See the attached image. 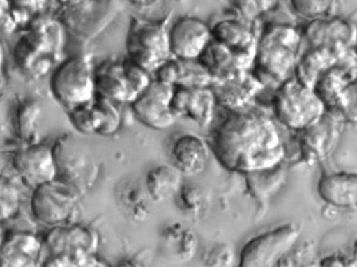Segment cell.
<instances>
[{"instance_id": "18", "label": "cell", "mask_w": 357, "mask_h": 267, "mask_svg": "<svg viewBox=\"0 0 357 267\" xmlns=\"http://www.w3.org/2000/svg\"><path fill=\"white\" fill-rule=\"evenodd\" d=\"M217 105V99L212 88L176 86L172 100V108L178 117H186L202 129L212 125Z\"/></svg>"}, {"instance_id": "25", "label": "cell", "mask_w": 357, "mask_h": 267, "mask_svg": "<svg viewBox=\"0 0 357 267\" xmlns=\"http://www.w3.org/2000/svg\"><path fill=\"white\" fill-rule=\"evenodd\" d=\"M212 27L213 39L229 47L235 53L255 56L259 36L252 27L241 19L225 18L215 22Z\"/></svg>"}, {"instance_id": "6", "label": "cell", "mask_w": 357, "mask_h": 267, "mask_svg": "<svg viewBox=\"0 0 357 267\" xmlns=\"http://www.w3.org/2000/svg\"><path fill=\"white\" fill-rule=\"evenodd\" d=\"M49 21H33L15 47V61L24 75L34 78L45 77L53 68L60 38Z\"/></svg>"}, {"instance_id": "34", "label": "cell", "mask_w": 357, "mask_h": 267, "mask_svg": "<svg viewBox=\"0 0 357 267\" xmlns=\"http://www.w3.org/2000/svg\"><path fill=\"white\" fill-rule=\"evenodd\" d=\"M121 204L123 207L130 212V216L134 220H145L148 215L147 205L144 201V195L140 186L137 184H132L128 188V190H123L121 195Z\"/></svg>"}, {"instance_id": "37", "label": "cell", "mask_w": 357, "mask_h": 267, "mask_svg": "<svg viewBox=\"0 0 357 267\" xmlns=\"http://www.w3.org/2000/svg\"><path fill=\"white\" fill-rule=\"evenodd\" d=\"M339 114L345 121L357 123V79L350 82L342 98Z\"/></svg>"}, {"instance_id": "27", "label": "cell", "mask_w": 357, "mask_h": 267, "mask_svg": "<svg viewBox=\"0 0 357 267\" xmlns=\"http://www.w3.org/2000/svg\"><path fill=\"white\" fill-rule=\"evenodd\" d=\"M182 186L183 174L174 165L154 167L146 176V191L156 203L176 197Z\"/></svg>"}, {"instance_id": "8", "label": "cell", "mask_w": 357, "mask_h": 267, "mask_svg": "<svg viewBox=\"0 0 357 267\" xmlns=\"http://www.w3.org/2000/svg\"><path fill=\"white\" fill-rule=\"evenodd\" d=\"M82 194L75 186L56 178L33 190L30 209L34 218L47 227L70 224L77 214Z\"/></svg>"}, {"instance_id": "19", "label": "cell", "mask_w": 357, "mask_h": 267, "mask_svg": "<svg viewBox=\"0 0 357 267\" xmlns=\"http://www.w3.org/2000/svg\"><path fill=\"white\" fill-rule=\"evenodd\" d=\"M254 58L255 56L247 54L235 53L213 39L197 61L217 82L252 71Z\"/></svg>"}, {"instance_id": "35", "label": "cell", "mask_w": 357, "mask_h": 267, "mask_svg": "<svg viewBox=\"0 0 357 267\" xmlns=\"http://www.w3.org/2000/svg\"><path fill=\"white\" fill-rule=\"evenodd\" d=\"M20 192L12 180L2 176L1 181V221L14 218L20 210Z\"/></svg>"}, {"instance_id": "13", "label": "cell", "mask_w": 357, "mask_h": 267, "mask_svg": "<svg viewBox=\"0 0 357 267\" xmlns=\"http://www.w3.org/2000/svg\"><path fill=\"white\" fill-rule=\"evenodd\" d=\"M172 55L180 60H198L213 40L212 27L197 17L178 19L169 29Z\"/></svg>"}, {"instance_id": "39", "label": "cell", "mask_w": 357, "mask_h": 267, "mask_svg": "<svg viewBox=\"0 0 357 267\" xmlns=\"http://www.w3.org/2000/svg\"><path fill=\"white\" fill-rule=\"evenodd\" d=\"M337 64L345 68L357 79V49L356 47H345L342 49Z\"/></svg>"}, {"instance_id": "9", "label": "cell", "mask_w": 357, "mask_h": 267, "mask_svg": "<svg viewBox=\"0 0 357 267\" xmlns=\"http://www.w3.org/2000/svg\"><path fill=\"white\" fill-rule=\"evenodd\" d=\"M52 94L67 110L96 97L95 75L88 59L75 56L61 63L50 79Z\"/></svg>"}, {"instance_id": "16", "label": "cell", "mask_w": 357, "mask_h": 267, "mask_svg": "<svg viewBox=\"0 0 357 267\" xmlns=\"http://www.w3.org/2000/svg\"><path fill=\"white\" fill-rule=\"evenodd\" d=\"M302 36L308 47H356L357 25L349 19L334 15L309 21Z\"/></svg>"}, {"instance_id": "22", "label": "cell", "mask_w": 357, "mask_h": 267, "mask_svg": "<svg viewBox=\"0 0 357 267\" xmlns=\"http://www.w3.org/2000/svg\"><path fill=\"white\" fill-rule=\"evenodd\" d=\"M96 96L105 98L114 103H132L134 95L126 79L123 60L104 61L93 69Z\"/></svg>"}, {"instance_id": "23", "label": "cell", "mask_w": 357, "mask_h": 267, "mask_svg": "<svg viewBox=\"0 0 357 267\" xmlns=\"http://www.w3.org/2000/svg\"><path fill=\"white\" fill-rule=\"evenodd\" d=\"M317 193L324 203L339 209H357V172H334L322 176Z\"/></svg>"}, {"instance_id": "36", "label": "cell", "mask_w": 357, "mask_h": 267, "mask_svg": "<svg viewBox=\"0 0 357 267\" xmlns=\"http://www.w3.org/2000/svg\"><path fill=\"white\" fill-rule=\"evenodd\" d=\"M178 195L181 208L190 214L197 215L206 206V193L195 184H183Z\"/></svg>"}, {"instance_id": "26", "label": "cell", "mask_w": 357, "mask_h": 267, "mask_svg": "<svg viewBox=\"0 0 357 267\" xmlns=\"http://www.w3.org/2000/svg\"><path fill=\"white\" fill-rule=\"evenodd\" d=\"M356 79L351 73L337 64L319 77L313 90L321 98L328 112L339 114L344 92L350 82Z\"/></svg>"}, {"instance_id": "32", "label": "cell", "mask_w": 357, "mask_h": 267, "mask_svg": "<svg viewBox=\"0 0 357 267\" xmlns=\"http://www.w3.org/2000/svg\"><path fill=\"white\" fill-rule=\"evenodd\" d=\"M280 0H233L235 10L243 19L254 21L273 12Z\"/></svg>"}, {"instance_id": "41", "label": "cell", "mask_w": 357, "mask_h": 267, "mask_svg": "<svg viewBox=\"0 0 357 267\" xmlns=\"http://www.w3.org/2000/svg\"><path fill=\"white\" fill-rule=\"evenodd\" d=\"M126 1L132 4V6H135V8L147 10V8L155 6L160 0H126Z\"/></svg>"}, {"instance_id": "15", "label": "cell", "mask_w": 357, "mask_h": 267, "mask_svg": "<svg viewBox=\"0 0 357 267\" xmlns=\"http://www.w3.org/2000/svg\"><path fill=\"white\" fill-rule=\"evenodd\" d=\"M341 114L326 112L321 121L300 131V149L307 162H321L332 153L341 135Z\"/></svg>"}, {"instance_id": "28", "label": "cell", "mask_w": 357, "mask_h": 267, "mask_svg": "<svg viewBox=\"0 0 357 267\" xmlns=\"http://www.w3.org/2000/svg\"><path fill=\"white\" fill-rule=\"evenodd\" d=\"M41 115V106L33 99H26L18 106L16 114V131L24 142L32 144L37 134V125Z\"/></svg>"}, {"instance_id": "20", "label": "cell", "mask_w": 357, "mask_h": 267, "mask_svg": "<svg viewBox=\"0 0 357 267\" xmlns=\"http://www.w3.org/2000/svg\"><path fill=\"white\" fill-rule=\"evenodd\" d=\"M43 240L27 230H15L4 236L0 250L2 267L40 266Z\"/></svg>"}, {"instance_id": "7", "label": "cell", "mask_w": 357, "mask_h": 267, "mask_svg": "<svg viewBox=\"0 0 357 267\" xmlns=\"http://www.w3.org/2000/svg\"><path fill=\"white\" fill-rule=\"evenodd\" d=\"M56 178L78 190H89L99 175V167L91 147L74 135L59 137L53 145Z\"/></svg>"}, {"instance_id": "29", "label": "cell", "mask_w": 357, "mask_h": 267, "mask_svg": "<svg viewBox=\"0 0 357 267\" xmlns=\"http://www.w3.org/2000/svg\"><path fill=\"white\" fill-rule=\"evenodd\" d=\"M167 246L175 250L181 259L190 260L197 251V234L181 224H173L163 231Z\"/></svg>"}, {"instance_id": "14", "label": "cell", "mask_w": 357, "mask_h": 267, "mask_svg": "<svg viewBox=\"0 0 357 267\" xmlns=\"http://www.w3.org/2000/svg\"><path fill=\"white\" fill-rule=\"evenodd\" d=\"M13 168L24 185L33 191L56 178L53 147L34 143L21 149L13 158Z\"/></svg>"}, {"instance_id": "31", "label": "cell", "mask_w": 357, "mask_h": 267, "mask_svg": "<svg viewBox=\"0 0 357 267\" xmlns=\"http://www.w3.org/2000/svg\"><path fill=\"white\" fill-rule=\"evenodd\" d=\"M289 4L296 15L312 21L336 15L339 0H289Z\"/></svg>"}, {"instance_id": "4", "label": "cell", "mask_w": 357, "mask_h": 267, "mask_svg": "<svg viewBox=\"0 0 357 267\" xmlns=\"http://www.w3.org/2000/svg\"><path fill=\"white\" fill-rule=\"evenodd\" d=\"M272 110L278 123L296 132L314 125L328 112L315 91L295 77L276 89Z\"/></svg>"}, {"instance_id": "24", "label": "cell", "mask_w": 357, "mask_h": 267, "mask_svg": "<svg viewBox=\"0 0 357 267\" xmlns=\"http://www.w3.org/2000/svg\"><path fill=\"white\" fill-rule=\"evenodd\" d=\"M346 45L337 47H308L300 56L296 66L295 77L309 88H314L315 84L324 73L338 63L342 49Z\"/></svg>"}, {"instance_id": "33", "label": "cell", "mask_w": 357, "mask_h": 267, "mask_svg": "<svg viewBox=\"0 0 357 267\" xmlns=\"http://www.w3.org/2000/svg\"><path fill=\"white\" fill-rule=\"evenodd\" d=\"M123 65L130 90L135 99H137L152 82L151 73L128 57L123 59Z\"/></svg>"}, {"instance_id": "21", "label": "cell", "mask_w": 357, "mask_h": 267, "mask_svg": "<svg viewBox=\"0 0 357 267\" xmlns=\"http://www.w3.org/2000/svg\"><path fill=\"white\" fill-rule=\"evenodd\" d=\"M211 148L202 137L184 134L175 139L171 147L174 166L185 176L199 175L210 160Z\"/></svg>"}, {"instance_id": "40", "label": "cell", "mask_w": 357, "mask_h": 267, "mask_svg": "<svg viewBox=\"0 0 357 267\" xmlns=\"http://www.w3.org/2000/svg\"><path fill=\"white\" fill-rule=\"evenodd\" d=\"M47 0H8V3L13 8H19V10H24V12L36 13L43 8Z\"/></svg>"}, {"instance_id": "3", "label": "cell", "mask_w": 357, "mask_h": 267, "mask_svg": "<svg viewBox=\"0 0 357 267\" xmlns=\"http://www.w3.org/2000/svg\"><path fill=\"white\" fill-rule=\"evenodd\" d=\"M98 246L99 236L89 227L77 224L54 227L43 238L40 266H106L96 256Z\"/></svg>"}, {"instance_id": "1", "label": "cell", "mask_w": 357, "mask_h": 267, "mask_svg": "<svg viewBox=\"0 0 357 267\" xmlns=\"http://www.w3.org/2000/svg\"><path fill=\"white\" fill-rule=\"evenodd\" d=\"M229 114L212 139L213 151L224 168L247 175L284 162L286 148L274 117L255 107Z\"/></svg>"}, {"instance_id": "17", "label": "cell", "mask_w": 357, "mask_h": 267, "mask_svg": "<svg viewBox=\"0 0 357 267\" xmlns=\"http://www.w3.org/2000/svg\"><path fill=\"white\" fill-rule=\"evenodd\" d=\"M265 86L252 71L230 79L217 80L212 86L218 105L229 112H241L254 107V102Z\"/></svg>"}, {"instance_id": "38", "label": "cell", "mask_w": 357, "mask_h": 267, "mask_svg": "<svg viewBox=\"0 0 357 267\" xmlns=\"http://www.w3.org/2000/svg\"><path fill=\"white\" fill-rule=\"evenodd\" d=\"M234 261V252L226 244H219L211 250L206 256V266L215 267L231 266Z\"/></svg>"}, {"instance_id": "30", "label": "cell", "mask_w": 357, "mask_h": 267, "mask_svg": "<svg viewBox=\"0 0 357 267\" xmlns=\"http://www.w3.org/2000/svg\"><path fill=\"white\" fill-rule=\"evenodd\" d=\"M178 78L176 86L189 89L212 88L215 79L197 60H180Z\"/></svg>"}, {"instance_id": "12", "label": "cell", "mask_w": 357, "mask_h": 267, "mask_svg": "<svg viewBox=\"0 0 357 267\" xmlns=\"http://www.w3.org/2000/svg\"><path fill=\"white\" fill-rule=\"evenodd\" d=\"M67 112L73 127L84 135L112 136L121 128V112L115 107L114 102L99 96Z\"/></svg>"}, {"instance_id": "11", "label": "cell", "mask_w": 357, "mask_h": 267, "mask_svg": "<svg viewBox=\"0 0 357 267\" xmlns=\"http://www.w3.org/2000/svg\"><path fill=\"white\" fill-rule=\"evenodd\" d=\"M175 89L176 86L154 78L142 94L130 103L132 112L150 129L156 131L169 129L178 117L172 108Z\"/></svg>"}, {"instance_id": "10", "label": "cell", "mask_w": 357, "mask_h": 267, "mask_svg": "<svg viewBox=\"0 0 357 267\" xmlns=\"http://www.w3.org/2000/svg\"><path fill=\"white\" fill-rule=\"evenodd\" d=\"M300 234L301 231L297 225L287 223L254 236L241 248L239 266H278L297 244Z\"/></svg>"}, {"instance_id": "2", "label": "cell", "mask_w": 357, "mask_h": 267, "mask_svg": "<svg viewBox=\"0 0 357 267\" xmlns=\"http://www.w3.org/2000/svg\"><path fill=\"white\" fill-rule=\"evenodd\" d=\"M303 36L291 24L268 26L259 36L252 73L264 86L278 89L295 77Z\"/></svg>"}, {"instance_id": "5", "label": "cell", "mask_w": 357, "mask_h": 267, "mask_svg": "<svg viewBox=\"0 0 357 267\" xmlns=\"http://www.w3.org/2000/svg\"><path fill=\"white\" fill-rule=\"evenodd\" d=\"M126 57L151 75L173 58L169 29L160 21L132 19L126 34Z\"/></svg>"}]
</instances>
